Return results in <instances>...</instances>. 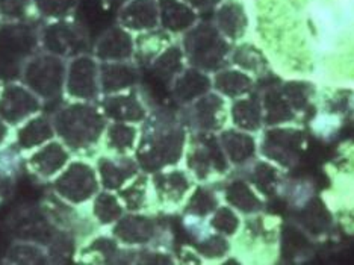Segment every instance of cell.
Wrapping results in <instances>:
<instances>
[{"label": "cell", "mask_w": 354, "mask_h": 265, "mask_svg": "<svg viewBox=\"0 0 354 265\" xmlns=\"http://www.w3.org/2000/svg\"><path fill=\"white\" fill-rule=\"evenodd\" d=\"M30 15L32 0H0V21H23Z\"/></svg>", "instance_id": "40"}, {"label": "cell", "mask_w": 354, "mask_h": 265, "mask_svg": "<svg viewBox=\"0 0 354 265\" xmlns=\"http://www.w3.org/2000/svg\"><path fill=\"white\" fill-rule=\"evenodd\" d=\"M64 98L73 102L100 100V61L93 53L79 55L67 61Z\"/></svg>", "instance_id": "9"}, {"label": "cell", "mask_w": 354, "mask_h": 265, "mask_svg": "<svg viewBox=\"0 0 354 265\" xmlns=\"http://www.w3.org/2000/svg\"><path fill=\"white\" fill-rule=\"evenodd\" d=\"M215 26L221 35L232 42L243 38L248 26L245 8L236 0H224L215 12Z\"/></svg>", "instance_id": "24"}, {"label": "cell", "mask_w": 354, "mask_h": 265, "mask_svg": "<svg viewBox=\"0 0 354 265\" xmlns=\"http://www.w3.org/2000/svg\"><path fill=\"white\" fill-rule=\"evenodd\" d=\"M226 100L216 91H209L203 98L191 103L189 123L196 132H220L226 125Z\"/></svg>", "instance_id": "15"}, {"label": "cell", "mask_w": 354, "mask_h": 265, "mask_svg": "<svg viewBox=\"0 0 354 265\" xmlns=\"http://www.w3.org/2000/svg\"><path fill=\"white\" fill-rule=\"evenodd\" d=\"M6 264H52L47 247L34 241L17 239L6 252Z\"/></svg>", "instance_id": "32"}, {"label": "cell", "mask_w": 354, "mask_h": 265, "mask_svg": "<svg viewBox=\"0 0 354 265\" xmlns=\"http://www.w3.org/2000/svg\"><path fill=\"white\" fill-rule=\"evenodd\" d=\"M15 185V173L0 164V202L10 197Z\"/></svg>", "instance_id": "44"}, {"label": "cell", "mask_w": 354, "mask_h": 265, "mask_svg": "<svg viewBox=\"0 0 354 265\" xmlns=\"http://www.w3.org/2000/svg\"><path fill=\"white\" fill-rule=\"evenodd\" d=\"M39 49L68 61L75 56L88 53L90 39L84 26L75 20L46 21L39 28Z\"/></svg>", "instance_id": "8"}, {"label": "cell", "mask_w": 354, "mask_h": 265, "mask_svg": "<svg viewBox=\"0 0 354 265\" xmlns=\"http://www.w3.org/2000/svg\"><path fill=\"white\" fill-rule=\"evenodd\" d=\"M232 62L236 64L239 68L247 71H259L263 66L265 61L262 55L254 49L253 46H239L238 49L232 53Z\"/></svg>", "instance_id": "41"}, {"label": "cell", "mask_w": 354, "mask_h": 265, "mask_svg": "<svg viewBox=\"0 0 354 265\" xmlns=\"http://www.w3.org/2000/svg\"><path fill=\"white\" fill-rule=\"evenodd\" d=\"M173 44L171 34L164 29H151L141 32L135 37V53L133 58L140 64H150L162 53L168 46Z\"/></svg>", "instance_id": "26"}, {"label": "cell", "mask_w": 354, "mask_h": 265, "mask_svg": "<svg viewBox=\"0 0 354 265\" xmlns=\"http://www.w3.org/2000/svg\"><path fill=\"white\" fill-rule=\"evenodd\" d=\"M97 103L108 122L140 125L146 122L147 118V108L133 90L102 95Z\"/></svg>", "instance_id": "16"}, {"label": "cell", "mask_w": 354, "mask_h": 265, "mask_svg": "<svg viewBox=\"0 0 354 265\" xmlns=\"http://www.w3.org/2000/svg\"><path fill=\"white\" fill-rule=\"evenodd\" d=\"M56 138L79 158L94 159L102 152L108 120L97 102L66 100L52 114Z\"/></svg>", "instance_id": "1"}, {"label": "cell", "mask_w": 354, "mask_h": 265, "mask_svg": "<svg viewBox=\"0 0 354 265\" xmlns=\"http://www.w3.org/2000/svg\"><path fill=\"white\" fill-rule=\"evenodd\" d=\"M253 181L261 190H267L268 187L274 185L276 182V170L267 164H259L254 168Z\"/></svg>", "instance_id": "43"}, {"label": "cell", "mask_w": 354, "mask_h": 265, "mask_svg": "<svg viewBox=\"0 0 354 265\" xmlns=\"http://www.w3.org/2000/svg\"><path fill=\"white\" fill-rule=\"evenodd\" d=\"M2 85H3V82H2V79H0V90H2Z\"/></svg>", "instance_id": "47"}, {"label": "cell", "mask_w": 354, "mask_h": 265, "mask_svg": "<svg viewBox=\"0 0 354 265\" xmlns=\"http://www.w3.org/2000/svg\"><path fill=\"white\" fill-rule=\"evenodd\" d=\"M55 138L56 132L52 114H46L44 111H41L39 114L26 120V122L20 125L19 127H15L12 144L17 147L23 158H25L30 152L44 146L46 143H49Z\"/></svg>", "instance_id": "17"}, {"label": "cell", "mask_w": 354, "mask_h": 265, "mask_svg": "<svg viewBox=\"0 0 354 265\" xmlns=\"http://www.w3.org/2000/svg\"><path fill=\"white\" fill-rule=\"evenodd\" d=\"M39 51V29L26 20L0 21V77L12 73L20 79L28 60Z\"/></svg>", "instance_id": "4"}, {"label": "cell", "mask_w": 354, "mask_h": 265, "mask_svg": "<svg viewBox=\"0 0 354 265\" xmlns=\"http://www.w3.org/2000/svg\"><path fill=\"white\" fill-rule=\"evenodd\" d=\"M117 196L122 200L126 212H142L153 202L151 183L147 174L138 173L126 185L117 191Z\"/></svg>", "instance_id": "27"}, {"label": "cell", "mask_w": 354, "mask_h": 265, "mask_svg": "<svg viewBox=\"0 0 354 265\" xmlns=\"http://www.w3.org/2000/svg\"><path fill=\"white\" fill-rule=\"evenodd\" d=\"M146 127L140 132V143L135 150V159L142 172L156 173L176 167L185 156L188 135L185 127L174 120L146 118Z\"/></svg>", "instance_id": "2"}, {"label": "cell", "mask_w": 354, "mask_h": 265, "mask_svg": "<svg viewBox=\"0 0 354 265\" xmlns=\"http://www.w3.org/2000/svg\"><path fill=\"white\" fill-rule=\"evenodd\" d=\"M135 53V37L123 26H114L108 29L95 42L93 55L100 62H118L131 61Z\"/></svg>", "instance_id": "18"}, {"label": "cell", "mask_w": 354, "mask_h": 265, "mask_svg": "<svg viewBox=\"0 0 354 265\" xmlns=\"http://www.w3.org/2000/svg\"><path fill=\"white\" fill-rule=\"evenodd\" d=\"M138 143V126L123 122H108L102 140V152L112 155H135Z\"/></svg>", "instance_id": "23"}, {"label": "cell", "mask_w": 354, "mask_h": 265, "mask_svg": "<svg viewBox=\"0 0 354 265\" xmlns=\"http://www.w3.org/2000/svg\"><path fill=\"white\" fill-rule=\"evenodd\" d=\"M221 147L226 154L229 163L244 164L256 152V144L253 136L241 131H223L218 136Z\"/></svg>", "instance_id": "29"}, {"label": "cell", "mask_w": 354, "mask_h": 265, "mask_svg": "<svg viewBox=\"0 0 354 265\" xmlns=\"http://www.w3.org/2000/svg\"><path fill=\"white\" fill-rule=\"evenodd\" d=\"M253 80L243 70H218L212 77V88L223 98L239 99L252 90Z\"/></svg>", "instance_id": "30"}, {"label": "cell", "mask_w": 354, "mask_h": 265, "mask_svg": "<svg viewBox=\"0 0 354 265\" xmlns=\"http://www.w3.org/2000/svg\"><path fill=\"white\" fill-rule=\"evenodd\" d=\"M218 208V197L207 187H197L191 191L183 206L185 215L206 219Z\"/></svg>", "instance_id": "35"}, {"label": "cell", "mask_w": 354, "mask_h": 265, "mask_svg": "<svg viewBox=\"0 0 354 265\" xmlns=\"http://www.w3.org/2000/svg\"><path fill=\"white\" fill-rule=\"evenodd\" d=\"M171 88L177 102L183 105H191L192 102L203 98L212 90V77L206 71L189 66L174 79Z\"/></svg>", "instance_id": "22"}, {"label": "cell", "mask_w": 354, "mask_h": 265, "mask_svg": "<svg viewBox=\"0 0 354 265\" xmlns=\"http://www.w3.org/2000/svg\"><path fill=\"white\" fill-rule=\"evenodd\" d=\"M185 163L188 173L197 181H209L214 174L226 173L229 159L224 154L218 136L214 134L196 132L185 150Z\"/></svg>", "instance_id": "7"}, {"label": "cell", "mask_w": 354, "mask_h": 265, "mask_svg": "<svg viewBox=\"0 0 354 265\" xmlns=\"http://www.w3.org/2000/svg\"><path fill=\"white\" fill-rule=\"evenodd\" d=\"M118 25L132 34H141L159 26L158 0H126L118 12Z\"/></svg>", "instance_id": "19"}, {"label": "cell", "mask_w": 354, "mask_h": 265, "mask_svg": "<svg viewBox=\"0 0 354 265\" xmlns=\"http://www.w3.org/2000/svg\"><path fill=\"white\" fill-rule=\"evenodd\" d=\"M159 26L171 35L187 34L197 25V12L183 0H158Z\"/></svg>", "instance_id": "21"}, {"label": "cell", "mask_w": 354, "mask_h": 265, "mask_svg": "<svg viewBox=\"0 0 354 265\" xmlns=\"http://www.w3.org/2000/svg\"><path fill=\"white\" fill-rule=\"evenodd\" d=\"M265 112H267L268 123H283L294 117L291 107L288 105L281 91H271L267 94V98H265Z\"/></svg>", "instance_id": "38"}, {"label": "cell", "mask_w": 354, "mask_h": 265, "mask_svg": "<svg viewBox=\"0 0 354 265\" xmlns=\"http://www.w3.org/2000/svg\"><path fill=\"white\" fill-rule=\"evenodd\" d=\"M88 210H90L91 217L99 224L100 229L111 228L112 224H115L126 214L124 206L117 196V192L106 190H100L95 194L91 203L88 205Z\"/></svg>", "instance_id": "25"}, {"label": "cell", "mask_w": 354, "mask_h": 265, "mask_svg": "<svg viewBox=\"0 0 354 265\" xmlns=\"http://www.w3.org/2000/svg\"><path fill=\"white\" fill-rule=\"evenodd\" d=\"M109 234L124 247L138 248L156 239L159 226L156 220L142 212H126L122 219L109 228Z\"/></svg>", "instance_id": "14"}, {"label": "cell", "mask_w": 354, "mask_h": 265, "mask_svg": "<svg viewBox=\"0 0 354 265\" xmlns=\"http://www.w3.org/2000/svg\"><path fill=\"white\" fill-rule=\"evenodd\" d=\"M182 49L189 66L206 73L218 71L230 52L227 38L221 35L215 25L209 23L189 29L182 39Z\"/></svg>", "instance_id": "5"}, {"label": "cell", "mask_w": 354, "mask_h": 265, "mask_svg": "<svg viewBox=\"0 0 354 265\" xmlns=\"http://www.w3.org/2000/svg\"><path fill=\"white\" fill-rule=\"evenodd\" d=\"M50 187L56 196L76 206H88L102 190L93 161L79 156L70 161L50 182Z\"/></svg>", "instance_id": "6"}, {"label": "cell", "mask_w": 354, "mask_h": 265, "mask_svg": "<svg viewBox=\"0 0 354 265\" xmlns=\"http://www.w3.org/2000/svg\"><path fill=\"white\" fill-rule=\"evenodd\" d=\"M140 80V71L132 61L100 62L102 95H111L133 90Z\"/></svg>", "instance_id": "20"}, {"label": "cell", "mask_w": 354, "mask_h": 265, "mask_svg": "<svg viewBox=\"0 0 354 265\" xmlns=\"http://www.w3.org/2000/svg\"><path fill=\"white\" fill-rule=\"evenodd\" d=\"M151 199L159 208L173 210L185 205L191 191L194 190V182L188 170L170 167L165 170L151 173Z\"/></svg>", "instance_id": "11"}, {"label": "cell", "mask_w": 354, "mask_h": 265, "mask_svg": "<svg viewBox=\"0 0 354 265\" xmlns=\"http://www.w3.org/2000/svg\"><path fill=\"white\" fill-rule=\"evenodd\" d=\"M209 226L216 234H221L224 237L235 235L239 229V219L236 212L233 211L230 206H218L216 210L211 214V219H209Z\"/></svg>", "instance_id": "37"}, {"label": "cell", "mask_w": 354, "mask_h": 265, "mask_svg": "<svg viewBox=\"0 0 354 265\" xmlns=\"http://www.w3.org/2000/svg\"><path fill=\"white\" fill-rule=\"evenodd\" d=\"M77 6V0H32L34 15L44 21L71 19Z\"/></svg>", "instance_id": "36"}, {"label": "cell", "mask_w": 354, "mask_h": 265, "mask_svg": "<svg viewBox=\"0 0 354 265\" xmlns=\"http://www.w3.org/2000/svg\"><path fill=\"white\" fill-rule=\"evenodd\" d=\"M14 140V129L0 117V149L11 144Z\"/></svg>", "instance_id": "45"}, {"label": "cell", "mask_w": 354, "mask_h": 265, "mask_svg": "<svg viewBox=\"0 0 354 265\" xmlns=\"http://www.w3.org/2000/svg\"><path fill=\"white\" fill-rule=\"evenodd\" d=\"M281 94L286 99L288 105L292 109L301 111L306 105H308L309 95H310V86L309 84H301V82H291L283 86Z\"/></svg>", "instance_id": "42"}, {"label": "cell", "mask_w": 354, "mask_h": 265, "mask_svg": "<svg viewBox=\"0 0 354 265\" xmlns=\"http://www.w3.org/2000/svg\"><path fill=\"white\" fill-rule=\"evenodd\" d=\"M44 102L20 80H10L0 90V117L12 129L44 111Z\"/></svg>", "instance_id": "10"}, {"label": "cell", "mask_w": 354, "mask_h": 265, "mask_svg": "<svg viewBox=\"0 0 354 265\" xmlns=\"http://www.w3.org/2000/svg\"><path fill=\"white\" fill-rule=\"evenodd\" d=\"M301 141L303 136L297 131H274L268 135L265 149L271 159H276L280 164L286 165L289 161L297 156Z\"/></svg>", "instance_id": "28"}, {"label": "cell", "mask_w": 354, "mask_h": 265, "mask_svg": "<svg viewBox=\"0 0 354 265\" xmlns=\"http://www.w3.org/2000/svg\"><path fill=\"white\" fill-rule=\"evenodd\" d=\"M224 199L230 208L241 212L252 214L261 210V200L244 181H233L224 190Z\"/></svg>", "instance_id": "33"}, {"label": "cell", "mask_w": 354, "mask_h": 265, "mask_svg": "<svg viewBox=\"0 0 354 265\" xmlns=\"http://www.w3.org/2000/svg\"><path fill=\"white\" fill-rule=\"evenodd\" d=\"M230 116L233 120V125L243 131H256L259 129L261 120H262V109L259 102L252 98L238 99L232 105Z\"/></svg>", "instance_id": "34"}, {"label": "cell", "mask_w": 354, "mask_h": 265, "mask_svg": "<svg viewBox=\"0 0 354 265\" xmlns=\"http://www.w3.org/2000/svg\"><path fill=\"white\" fill-rule=\"evenodd\" d=\"M188 5H191L194 10H203V8H207L209 5H212L216 0H183Z\"/></svg>", "instance_id": "46"}, {"label": "cell", "mask_w": 354, "mask_h": 265, "mask_svg": "<svg viewBox=\"0 0 354 265\" xmlns=\"http://www.w3.org/2000/svg\"><path fill=\"white\" fill-rule=\"evenodd\" d=\"M67 61L59 56L39 51L23 67L20 82L25 84L44 103L58 102L66 90Z\"/></svg>", "instance_id": "3"}, {"label": "cell", "mask_w": 354, "mask_h": 265, "mask_svg": "<svg viewBox=\"0 0 354 265\" xmlns=\"http://www.w3.org/2000/svg\"><path fill=\"white\" fill-rule=\"evenodd\" d=\"M185 61L187 58H185L182 46L170 44L150 64V67L158 77L168 84H173L174 79L185 70Z\"/></svg>", "instance_id": "31"}, {"label": "cell", "mask_w": 354, "mask_h": 265, "mask_svg": "<svg viewBox=\"0 0 354 265\" xmlns=\"http://www.w3.org/2000/svg\"><path fill=\"white\" fill-rule=\"evenodd\" d=\"M229 243L224 238V235L221 234H209L207 237H205L203 239L197 241L196 250L200 256L203 258H209V259H218L226 256L229 252Z\"/></svg>", "instance_id": "39"}, {"label": "cell", "mask_w": 354, "mask_h": 265, "mask_svg": "<svg viewBox=\"0 0 354 265\" xmlns=\"http://www.w3.org/2000/svg\"><path fill=\"white\" fill-rule=\"evenodd\" d=\"M75 158L61 140L55 138L25 156V168L41 182H52Z\"/></svg>", "instance_id": "12"}, {"label": "cell", "mask_w": 354, "mask_h": 265, "mask_svg": "<svg viewBox=\"0 0 354 265\" xmlns=\"http://www.w3.org/2000/svg\"><path fill=\"white\" fill-rule=\"evenodd\" d=\"M94 167L97 170L102 190L117 192L122 190L127 182H131L136 174L141 173L138 161L132 155H112L106 152H100L95 155Z\"/></svg>", "instance_id": "13"}]
</instances>
